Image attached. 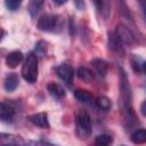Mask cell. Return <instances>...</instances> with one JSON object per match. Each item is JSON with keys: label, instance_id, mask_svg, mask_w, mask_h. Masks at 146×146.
Segmentation results:
<instances>
[{"label": "cell", "instance_id": "6da1fadb", "mask_svg": "<svg viewBox=\"0 0 146 146\" xmlns=\"http://www.w3.org/2000/svg\"><path fill=\"white\" fill-rule=\"evenodd\" d=\"M120 103L125 125L131 127L137 123V116L132 107V92L129 78L122 68L120 70Z\"/></svg>", "mask_w": 146, "mask_h": 146}, {"label": "cell", "instance_id": "7a4b0ae2", "mask_svg": "<svg viewBox=\"0 0 146 146\" xmlns=\"http://www.w3.org/2000/svg\"><path fill=\"white\" fill-rule=\"evenodd\" d=\"M36 26L40 31H43V32L58 33L62 31V29L64 26V22L59 15L47 14L39 18Z\"/></svg>", "mask_w": 146, "mask_h": 146}, {"label": "cell", "instance_id": "3957f363", "mask_svg": "<svg viewBox=\"0 0 146 146\" xmlns=\"http://www.w3.org/2000/svg\"><path fill=\"white\" fill-rule=\"evenodd\" d=\"M22 76L29 83H34L38 80V56L30 52L22 67Z\"/></svg>", "mask_w": 146, "mask_h": 146}, {"label": "cell", "instance_id": "277c9868", "mask_svg": "<svg viewBox=\"0 0 146 146\" xmlns=\"http://www.w3.org/2000/svg\"><path fill=\"white\" fill-rule=\"evenodd\" d=\"M75 131L80 139H86L91 133V119L83 110H80L75 115Z\"/></svg>", "mask_w": 146, "mask_h": 146}, {"label": "cell", "instance_id": "5b68a950", "mask_svg": "<svg viewBox=\"0 0 146 146\" xmlns=\"http://www.w3.org/2000/svg\"><path fill=\"white\" fill-rule=\"evenodd\" d=\"M107 46L108 49L115 54L123 55L124 54V43L116 34V32H108L107 33Z\"/></svg>", "mask_w": 146, "mask_h": 146}, {"label": "cell", "instance_id": "8992f818", "mask_svg": "<svg viewBox=\"0 0 146 146\" xmlns=\"http://www.w3.org/2000/svg\"><path fill=\"white\" fill-rule=\"evenodd\" d=\"M116 34L120 36V39L122 40V42L124 44H128V46H133L136 42H137V39L133 34V32L127 27L125 25L123 24H119L116 26V30H115Z\"/></svg>", "mask_w": 146, "mask_h": 146}, {"label": "cell", "instance_id": "52a82bcc", "mask_svg": "<svg viewBox=\"0 0 146 146\" xmlns=\"http://www.w3.org/2000/svg\"><path fill=\"white\" fill-rule=\"evenodd\" d=\"M56 73L58 75V78L60 80H63L66 84H71L74 78V68L67 64V63H63L59 66L56 67Z\"/></svg>", "mask_w": 146, "mask_h": 146}, {"label": "cell", "instance_id": "ba28073f", "mask_svg": "<svg viewBox=\"0 0 146 146\" xmlns=\"http://www.w3.org/2000/svg\"><path fill=\"white\" fill-rule=\"evenodd\" d=\"M27 120L35 127H39V128H42V129H49L50 128V124H49V121H48V115L44 112L29 115Z\"/></svg>", "mask_w": 146, "mask_h": 146}, {"label": "cell", "instance_id": "9c48e42d", "mask_svg": "<svg viewBox=\"0 0 146 146\" xmlns=\"http://www.w3.org/2000/svg\"><path fill=\"white\" fill-rule=\"evenodd\" d=\"M16 115L15 107L11 106L10 104L2 102L0 105V119L2 122H13L14 117Z\"/></svg>", "mask_w": 146, "mask_h": 146}, {"label": "cell", "instance_id": "30bf717a", "mask_svg": "<svg viewBox=\"0 0 146 146\" xmlns=\"http://www.w3.org/2000/svg\"><path fill=\"white\" fill-rule=\"evenodd\" d=\"M94 5L96 6V9H97V13L98 15L104 19L106 21L110 15H111V3L108 1H94Z\"/></svg>", "mask_w": 146, "mask_h": 146}, {"label": "cell", "instance_id": "8fae6325", "mask_svg": "<svg viewBox=\"0 0 146 146\" xmlns=\"http://www.w3.org/2000/svg\"><path fill=\"white\" fill-rule=\"evenodd\" d=\"M23 58H24V55H23V52L21 50H14V51H11V52H9L7 55L6 64H7L8 67L14 68L23 60Z\"/></svg>", "mask_w": 146, "mask_h": 146}, {"label": "cell", "instance_id": "7c38bea8", "mask_svg": "<svg viewBox=\"0 0 146 146\" xmlns=\"http://www.w3.org/2000/svg\"><path fill=\"white\" fill-rule=\"evenodd\" d=\"M47 90H48V92L54 97V98H57V99H62L63 97H65V89L60 86V84H58V83H56V82H50V83H48V86H47Z\"/></svg>", "mask_w": 146, "mask_h": 146}, {"label": "cell", "instance_id": "4fadbf2b", "mask_svg": "<svg viewBox=\"0 0 146 146\" xmlns=\"http://www.w3.org/2000/svg\"><path fill=\"white\" fill-rule=\"evenodd\" d=\"M19 83V79H18V75L16 73H9L6 79H5V82H3V87L7 91H14L17 86Z\"/></svg>", "mask_w": 146, "mask_h": 146}, {"label": "cell", "instance_id": "5bb4252c", "mask_svg": "<svg viewBox=\"0 0 146 146\" xmlns=\"http://www.w3.org/2000/svg\"><path fill=\"white\" fill-rule=\"evenodd\" d=\"M91 65L92 67L95 68L96 73L100 76H105L106 73H107V70H108V66H107V63L100 58H95L91 60Z\"/></svg>", "mask_w": 146, "mask_h": 146}, {"label": "cell", "instance_id": "9a60e30c", "mask_svg": "<svg viewBox=\"0 0 146 146\" xmlns=\"http://www.w3.org/2000/svg\"><path fill=\"white\" fill-rule=\"evenodd\" d=\"M76 74H78V78L84 82H91L95 79L94 72L87 67H79L76 71Z\"/></svg>", "mask_w": 146, "mask_h": 146}, {"label": "cell", "instance_id": "2e32d148", "mask_svg": "<svg viewBox=\"0 0 146 146\" xmlns=\"http://www.w3.org/2000/svg\"><path fill=\"white\" fill-rule=\"evenodd\" d=\"M130 139L136 145L146 144V129H137L131 133Z\"/></svg>", "mask_w": 146, "mask_h": 146}, {"label": "cell", "instance_id": "e0dca14e", "mask_svg": "<svg viewBox=\"0 0 146 146\" xmlns=\"http://www.w3.org/2000/svg\"><path fill=\"white\" fill-rule=\"evenodd\" d=\"M74 97L81 103H89L92 99V95L86 89H75Z\"/></svg>", "mask_w": 146, "mask_h": 146}, {"label": "cell", "instance_id": "ac0fdd59", "mask_svg": "<svg viewBox=\"0 0 146 146\" xmlns=\"http://www.w3.org/2000/svg\"><path fill=\"white\" fill-rule=\"evenodd\" d=\"M113 141L112 136L107 135V133H103V135H98L95 140H94V145L95 146H110Z\"/></svg>", "mask_w": 146, "mask_h": 146}, {"label": "cell", "instance_id": "d6986e66", "mask_svg": "<svg viewBox=\"0 0 146 146\" xmlns=\"http://www.w3.org/2000/svg\"><path fill=\"white\" fill-rule=\"evenodd\" d=\"M42 6H43V1H41V0H33V1H31L29 3V13L31 14V16L35 17L39 14V11L41 10Z\"/></svg>", "mask_w": 146, "mask_h": 146}, {"label": "cell", "instance_id": "ffe728a7", "mask_svg": "<svg viewBox=\"0 0 146 146\" xmlns=\"http://www.w3.org/2000/svg\"><path fill=\"white\" fill-rule=\"evenodd\" d=\"M97 106L102 110V111H110L111 107H112V102L110 98L105 97V96H102V97H98L97 100Z\"/></svg>", "mask_w": 146, "mask_h": 146}, {"label": "cell", "instance_id": "44dd1931", "mask_svg": "<svg viewBox=\"0 0 146 146\" xmlns=\"http://www.w3.org/2000/svg\"><path fill=\"white\" fill-rule=\"evenodd\" d=\"M47 52V43L43 41V40H40L36 44H35V55L38 57H41V56H44Z\"/></svg>", "mask_w": 146, "mask_h": 146}, {"label": "cell", "instance_id": "7402d4cb", "mask_svg": "<svg viewBox=\"0 0 146 146\" xmlns=\"http://www.w3.org/2000/svg\"><path fill=\"white\" fill-rule=\"evenodd\" d=\"M21 3L22 2L21 1H17V0H7V1H5V5L8 8V10H11V11L17 10L19 8Z\"/></svg>", "mask_w": 146, "mask_h": 146}, {"label": "cell", "instance_id": "603a6c76", "mask_svg": "<svg viewBox=\"0 0 146 146\" xmlns=\"http://www.w3.org/2000/svg\"><path fill=\"white\" fill-rule=\"evenodd\" d=\"M130 62H131V66H132V68H133L135 72L139 73L140 71H143V64H139V60L135 56L131 57V60Z\"/></svg>", "mask_w": 146, "mask_h": 146}, {"label": "cell", "instance_id": "cb8c5ba5", "mask_svg": "<svg viewBox=\"0 0 146 146\" xmlns=\"http://www.w3.org/2000/svg\"><path fill=\"white\" fill-rule=\"evenodd\" d=\"M26 146H57V145H54L51 143H48V141H43V140H32V141H29L26 143Z\"/></svg>", "mask_w": 146, "mask_h": 146}, {"label": "cell", "instance_id": "d4e9b609", "mask_svg": "<svg viewBox=\"0 0 146 146\" xmlns=\"http://www.w3.org/2000/svg\"><path fill=\"white\" fill-rule=\"evenodd\" d=\"M139 5L141 6V10H143L144 16H145V18H146V1H140Z\"/></svg>", "mask_w": 146, "mask_h": 146}, {"label": "cell", "instance_id": "484cf974", "mask_svg": "<svg viewBox=\"0 0 146 146\" xmlns=\"http://www.w3.org/2000/svg\"><path fill=\"white\" fill-rule=\"evenodd\" d=\"M74 3H75V6L78 7V9H80V10L84 8V2H83V1H75Z\"/></svg>", "mask_w": 146, "mask_h": 146}, {"label": "cell", "instance_id": "4316f807", "mask_svg": "<svg viewBox=\"0 0 146 146\" xmlns=\"http://www.w3.org/2000/svg\"><path fill=\"white\" fill-rule=\"evenodd\" d=\"M140 111H141L143 115H144V116H146V100L141 104V106H140Z\"/></svg>", "mask_w": 146, "mask_h": 146}, {"label": "cell", "instance_id": "83f0119b", "mask_svg": "<svg viewBox=\"0 0 146 146\" xmlns=\"http://www.w3.org/2000/svg\"><path fill=\"white\" fill-rule=\"evenodd\" d=\"M54 3H55V5H64V3H66V0H65V1H58V0H54Z\"/></svg>", "mask_w": 146, "mask_h": 146}, {"label": "cell", "instance_id": "f1b7e54d", "mask_svg": "<svg viewBox=\"0 0 146 146\" xmlns=\"http://www.w3.org/2000/svg\"><path fill=\"white\" fill-rule=\"evenodd\" d=\"M143 72L146 74V62H144V63H143Z\"/></svg>", "mask_w": 146, "mask_h": 146}, {"label": "cell", "instance_id": "f546056e", "mask_svg": "<svg viewBox=\"0 0 146 146\" xmlns=\"http://www.w3.org/2000/svg\"><path fill=\"white\" fill-rule=\"evenodd\" d=\"M121 146H125V145H121Z\"/></svg>", "mask_w": 146, "mask_h": 146}]
</instances>
